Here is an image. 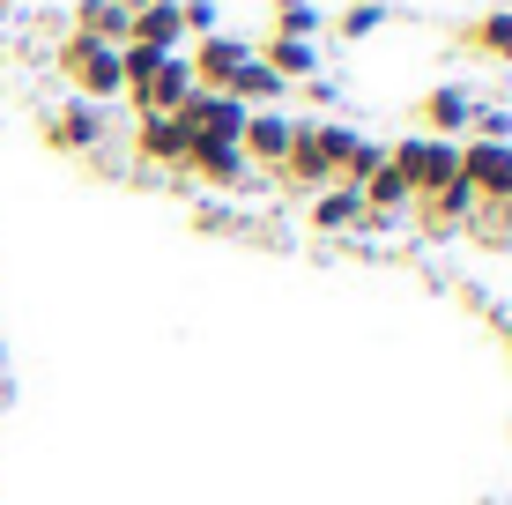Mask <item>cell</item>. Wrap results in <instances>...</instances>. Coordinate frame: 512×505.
Listing matches in <instances>:
<instances>
[{"label":"cell","mask_w":512,"mask_h":505,"mask_svg":"<svg viewBox=\"0 0 512 505\" xmlns=\"http://www.w3.org/2000/svg\"><path fill=\"white\" fill-rule=\"evenodd\" d=\"M475 104H483V97H475L468 90V82H431V90H423L416 97V127L409 134H438V142H468V119H475Z\"/></svg>","instance_id":"obj_6"},{"label":"cell","mask_w":512,"mask_h":505,"mask_svg":"<svg viewBox=\"0 0 512 505\" xmlns=\"http://www.w3.org/2000/svg\"><path fill=\"white\" fill-rule=\"evenodd\" d=\"M275 186L297 194V201H312L320 186H334V164L320 149V119H312V112H297V134H290V156L275 164Z\"/></svg>","instance_id":"obj_4"},{"label":"cell","mask_w":512,"mask_h":505,"mask_svg":"<svg viewBox=\"0 0 512 505\" xmlns=\"http://www.w3.org/2000/svg\"><path fill=\"white\" fill-rule=\"evenodd\" d=\"M305 231L312 238H357L364 231V194L357 186H320L305 201Z\"/></svg>","instance_id":"obj_12"},{"label":"cell","mask_w":512,"mask_h":505,"mask_svg":"<svg viewBox=\"0 0 512 505\" xmlns=\"http://www.w3.org/2000/svg\"><path fill=\"white\" fill-rule=\"evenodd\" d=\"M245 60H253V38H238V30H208V38L186 45L193 90H216V97H231V82L245 75Z\"/></svg>","instance_id":"obj_5"},{"label":"cell","mask_w":512,"mask_h":505,"mask_svg":"<svg viewBox=\"0 0 512 505\" xmlns=\"http://www.w3.org/2000/svg\"><path fill=\"white\" fill-rule=\"evenodd\" d=\"M104 134H112V119H104V104H82V97H60L38 112V142L52 156H97Z\"/></svg>","instance_id":"obj_3"},{"label":"cell","mask_w":512,"mask_h":505,"mask_svg":"<svg viewBox=\"0 0 512 505\" xmlns=\"http://www.w3.org/2000/svg\"><path fill=\"white\" fill-rule=\"evenodd\" d=\"M179 127H186V142H238V134H245V104L216 97V90H193L179 104Z\"/></svg>","instance_id":"obj_11"},{"label":"cell","mask_w":512,"mask_h":505,"mask_svg":"<svg viewBox=\"0 0 512 505\" xmlns=\"http://www.w3.org/2000/svg\"><path fill=\"white\" fill-rule=\"evenodd\" d=\"M179 23H186V45L208 38V30H223V8L216 0H179Z\"/></svg>","instance_id":"obj_27"},{"label":"cell","mask_w":512,"mask_h":505,"mask_svg":"<svg viewBox=\"0 0 512 505\" xmlns=\"http://www.w3.org/2000/svg\"><path fill=\"white\" fill-rule=\"evenodd\" d=\"M268 30H275V38H320L327 8H320V0H268Z\"/></svg>","instance_id":"obj_21"},{"label":"cell","mask_w":512,"mask_h":505,"mask_svg":"<svg viewBox=\"0 0 512 505\" xmlns=\"http://www.w3.org/2000/svg\"><path fill=\"white\" fill-rule=\"evenodd\" d=\"M379 164H386V142H372V134H364V142H357V156H349V164L334 171V186H364Z\"/></svg>","instance_id":"obj_24"},{"label":"cell","mask_w":512,"mask_h":505,"mask_svg":"<svg viewBox=\"0 0 512 505\" xmlns=\"http://www.w3.org/2000/svg\"><path fill=\"white\" fill-rule=\"evenodd\" d=\"M461 186L475 194V208L512 201V142H461Z\"/></svg>","instance_id":"obj_10"},{"label":"cell","mask_w":512,"mask_h":505,"mask_svg":"<svg viewBox=\"0 0 512 505\" xmlns=\"http://www.w3.org/2000/svg\"><path fill=\"white\" fill-rule=\"evenodd\" d=\"M127 0H67V30H82V38L97 45H127Z\"/></svg>","instance_id":"obj_18"},{"label":"cell","mask_w":512,"mask_h":505,"mask_svg":"<svg viewBox=\"0 0 512 505\" xmlns=\"http://www.w3.org/2000/svg\"><path fill=\"white\" fill-rule=\"evenodd\" d=\"M290 134H297V112L290 104H268V112H245L238 149H245V164H253L260 179H275V164L290 156Z\"/></svg>","instance_id":"obj_9"},{"label":"cell","mask_w":512,"mask_h":505,"mask_svg":"<svg viewBox=\"0 0 512 505\" xmlns=\"http://www.w3.org/2000/svg\"><path fill=\"white\" fill-rule=\"evenodd\" d=\"M127 45H149V52H186L179 0H149V8H134V15H127Z\"/></svg>","instance_id":"obj_17"},{"label":"cell","mask_w":512,"mask_h":505,"mask_svg":"<svg viewBox=\"0 0 512 505\" xmlns=\"http://www.w3.org/2000/svg\"><path fill=\"white\" fill-rule=\"evenodd\" d=\"M461 238H475V246H490V253H505L512 246V208L505 201H490V208H475L468 216V231Z\"/></svg>","instance_id":"obj_23"},{"label":"cell","mask_w":512,"mask_h":505,"mask_svg":"<svg viewBox=\"0 0 512 505\" xmlns=\"http://www.w3.org/2000/svg\"><path fill=\"white\" fill-rule=\"evenodd\" d=\"M231 97L245 104V112H268V104H282L290 97V82L275 75V67H260V60H245V75L231 82Z\"/></svg>","instance_id":"obj_22"},{"label":"cell","mask_w":512,"mask_h":505,"mask_svg":"<svg viewBox=\"0 0 512 505\" xmlns=\"http://www.w3.org/2000/svg\"><path fill=\"white\" fill-rule=\"evenodd\" d=\"M290 97H305L312 119H334V104H342V82H334V75H312V82H297Z\"/></svg>","instance_id":"obj_25"},{"label":"cell","mask_w":512,"mask_h":505,"mask_svg":"<svg viewBox=\"0 0 512 505\" xmlns=\"http://www.w3.org/2000/svg\"><path fill=\"white\" fill-rule=\"evenodd\" d=\"M468 142H512V112H505V104H475Z\"/></svg>","instance_id":"obj_26"},{"label":"cell","mask_w":512,"mask_h":505,"mask_svg":"<svg viewBox=\"0 0 512 505\" xmlns=\"http://www.w3.org/2000/svg\"><path fill=\"white\" fill-rule=\"evenodd\" d=\"M253 60L275 67L290 90H297V82H312V75H327V67H320V60H327L320 38H275V30H268V38H253Z\"/></svg>","instance_id":"obj_15"},{"label":"cell","mask_w":512,"mask_h":505,"mask_svg":"<svg viewBox=\"0 0 512 505\" xmlns=\"http://www.w3.org/2000/svg\"><path fill=\"white\" fill-rule=\"evenodd\" d=\"M52 67H60L67 97H82V104H112L119 90H127V75H119V45H97V38H82V30H67V38L52 45Z\"/></svg>","instance_id":"obj_1"},{"label":"cell","mask_w":512,"mask_h":505,"mask_svg":"<svg viewBox=\"0 0 512 505\" xmlns=\"http://www.w3.org/2000/svg\"><path fill=\"white\" fill-rule=\"evenodd\" d=\"M134 156L149 171H179V179H186V127H179V112L134 119Z\"/></svg>","instance_id":"obj_14"},{"label":"cell","mask_w":512,"mask_h":505,"mask_svg":"<svg viewBox=\"0 0 512 505\" xmlns=\"http://www.w3.org/2000/svg\"><path fill=\"white\" fill-rule=\"evenodd\" d=\"M15 8H23V0H0V23H8V15H15Z\"/></svg>","instance_id":"obj_29"},{"label":"cell","mask_w":512,"mask_h":505,"mask_svg":"<svg viewBox=\"0 0 512 505\" xmlns=\"http://www.w3.org/2000/svg\"><path fill=\"white\" fill-rule=\"evenodd\" d=\"M461 52L468 60H483V67H512V8H475L461 30Z\"/></svg>","instance_id":"obj_13"},{"label":"cell","mask_w":512,"mask_h":505,"mask_svg":"<svg viewBox=\"0 0 512 505\" xmlns=\"http://www.w3.org/2000/svg\"><path fill=\"white\" fill-rule=\"evenodd\" d=\"M498 342H505V357H512V320H498Z\"/></svg>","instance_id":"obj_28"},{"label":"cell","mask_w":512,"mask_h":505,"mask_svg":"<svg viewBox=\"0 0 512 505\" xmlns=\"http://www.w3.org/2000/svg\"><path fill=\"white\" fill-rule=\"evenodd\" d=\"M186 179H201L208 194H253L260 171L245 164L238 142H186Z\"/></svg>","instance_id":"obj_8"},{"label":"cell","mask_w":512,"mask_h":505,"mask_svg":"<svg viewBox=\"0 0 512 505\" xmlns=\"http://www.w3.org/2000/svg\"><path fill=\"white\" fill-rule=\"evenodd\" d=\"M119 97H127V112H134V119L179 112V104L193 97V67H186V52H164V60H156V67H149L141 82H127Z\"/></svg>","instance_id":"obj_7"},{"label":"cell","mask_w":512,"mask_h":505,"mask_svg":"<svg viewBox=\"0 0 512 505\" xmlns=\"http://www.w3.org/2000/svg\"><path fill=\"white\" fill-rule=\"evenodd\" d=\"M386 164L409 179V194H446L453 179H461V142H438V134H401V142H386Z\"/></svg>","instance_id":"obj_2"},{"label":"cell","mask_w":512,"mask_h":505,"mask_svg":"<svg viewBox=\"0 0 512 505\" xmlns=\"http://www.w3.org/2000/svg\"><path fill=\"white\" fill-rule=\"evenodd\" d=\"M386 23H394V8H386V0H349L342 15H327V30H334L342 45H364V38H379Z\"/></svg>","instance_id":"obj_20"},{"label":"cell","mask_w":512,"mask_h":505,"mask_svg":"<svg viewBox=\"0 0 512 505\" xmlns=\"http://www.w3.org/2000/svg\"><path fill=\"white\" fill-rule=\"evenodd\" d=\"M468 216H475V194H468L461 179H453L446 194H423V201L409 208V223H416L423 238H461V231H468Z\"/></svg>","instance_id":"obj_16"},{"label":"cell","mask_w":512,"mask_h":505,"mask_svg":"<svg viewBox=\"0 0 512 505\" xmlns=\"http://www.w3.org/2000/svg\"><path fill=\"white\" fill-rule=\"evenodd\" d=\"M364 194V208H372V216H386V223H409V208H416V194H409V179H401L394 164H379L372 179L357 186Z\"/></svg>","instance_id":"obj_19"}]
</instances>
